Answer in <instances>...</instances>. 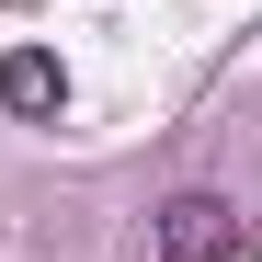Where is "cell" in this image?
I'll return each instance as SVG.
<instances>
[{
	"instance_id": "6da1fadb",
	"label": "cell",
	"mask_w": 262,
	"mask_h": 262,
	"mask_svg": "<svg viewBox=\"0 0 262 262\" xmlns=\"http://www.w3.org/2000/svg\"><path fill=\"white\" fill-rule=\"evenodd\" d=\"M148 239H160V262H228V239H239V216H228V194H171Z\"/></svg>"
},
{
	"instance_id": "7a4b0ae2",
	"label": "cell",
	"mask_w": 262,
	"mask_h": 262,
	"mask_svg": "<svg viewBox=\"0 0 262 262\" xmlns=\"http://www.w3.org/2000/svg\"><path fill=\"white\" fill-rule=\"evenodd\" d=\"M0 103H12V114H57L69 103V69L46 46H12V57H0Z\"/></svg>"
}]
</instances>
